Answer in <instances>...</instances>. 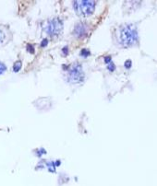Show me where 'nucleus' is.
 Returning <instances> with one entry per match:
<instances>
[{
	"label": "nucleus",
	"mask_w": 157,
	"mask_h": 186,
	"mask_svg": "<svg viewBox=\"0 0 157 186\" xmlns=\"http://www.w3.org/2000/svg\"><path fill=\"white\" fill-rule=\"evenodd\" d=\"M27 50L29 51L31 53H34V48H33V46L31 45V44H28L27 45Z\"/></svg>",
	"instance_id": "11"
},
{
	"label": "nucleus",
	"mask_w": 157,
	"mask_h": 186,
	"mask_svg": "<svg viewBox=\"0 0 157 186\" xmlns=\"http://www.w3.org/2000/svg\"><path fill=\"white\" fill-rule=\"evenodd\" d=\"M74 9L76 13L80 17H88L94 11L95 2L91 0H80V1H74Z\"/></svg>",
	"instance_id": "2"
},
{
	"label": "nucleus",
	"mask_w": 157,
	"mask_h": 186,
	"mask_svg": "<svg viewBox=\"0 0 157 186\" xmlns=\"http://www.w3.org/2000/svg\"><path fill=\"white\" fill-rule=\"evenodd\" d=\"M6 70H7V67L5 66L3 63L0 62V75H1V74H3Z\"/></svg>",
	"instance_id": "9"
},
{
	"label": "nucleus",
	"mask_w": 157,
	"mask_h": 186,
	"mask_svg": "<svg viewBox=\"0 0 157 186\" xmlns=\"http://www.w3.org/2000/svg\"><path fill=\"white\" fill-rule=\"evenodd\" d=\"M63 29V23L59 18H54L50 21L47 27H46V32L50 36L58 35Z\"/></svg>",
	"instance_id": "4"
},
{
	"label": "nucleus",
	"mask_w": 157,
	"mask_h": 186,
	"mask_svg": "<svg viewBox=\"0 0 157 186\" xmlns=\"http://www.w3.org/2000/svg\"><path fill=\"white\" fill-rule=\"evenodd\" d=\"M115 68H116V67H115V64H114L113 62H110L109 64H107V69H108L109 71L113 72V71L115 70Z\"/></svg>",
	"instance_id": "8"
},
{
	"label": "nucleus",
	"mask_w": 157,
	"mask_h": 186,
	"mask_svg": "<svg viewBox=\"0 0 157 186\" xmlns=\"http://www.w3.org/2000/svg\"><path fill=\"white\" fill-rule=\"evenodd\" d=\"M62 53H63V54H65V55H67V54L69 53V47H68V46H65V47L62 49Z\"/></svg>",
	"instance_id": "13"
},
{
	"label": "nucleus",
	"mask_w": 157,
	"mask_h": 186,
	"mask_svg": "<svg viewBox=\"0 0 157 186\" xmlns=\"http://www.w3.org/2000/svg\"><path fill=\"white\" fill-rule=\"evenodd\" d=\"M131 64H132L131 60H127V61L125 62V67H126L127 69H129V68L131 67Z\"/></svg>",
	"instance_id": "10"
},
{
	"label": "nucleus",
	"mask_w": 157,
	"mask_h": 186,
	"mask_svg": "<svg viewBox=\"0 0 157 186\" xmlns=\"http://www.w3.org/2000/svg\"><path fill=\"white\" fill-rule=\"evenodd\" d=\"M105 62L106 63V64H109L110 62H112V60H111V56L109 55V56H105Z\"/></svg>",
	"instance_id": "15"
},
{
	"label": "nucleus",
	"mask_w": 157,
	"mask_h": 186,
	"mask_svg": "<svg viewBox=\"0 0 157 186\" xmlns=\"http://www.w3.org/2000/svg\"><path fill=\"white\" fill-rule=\"evenodd\" d=\"M138 30L133 24H125L119 28L117 42L122 47H130L138 42Z\"/></svg>",
	"instance_id": "1"
},
{
	"label": "nucleus",
	"mask_w": 157,
	"mask_h": 186,
	"mask_svg": "<svg viewBox=\"0 0 157 186\" xmlns=\"http://www.w3.org/2000/svg\"><path fill=\"white\" fill-rule=\"evenodd\" d=\"M80 55L83 57H87L90 55V51L89 50H86V49H82L80 51Z\"/></svg>",
	"instance_id": "7"
},
{
	"label": "nucleus",
	"mask_w": 157,
	"mask_h": 186,
	"mask_svg": "<svg viewBox=\"0 0 157 186\" xmlns=\"http://www.w3.org/2000/svg\"><path fill=\"white\" fill-rule=\"evenodd\" d=\"M21 61H17L13 66L14 72H18L21 70Z\"/></svg>",
	"instance_id": "6"
},
{
	"label": "nucleus",
	"mask_w": 157,
	"mask_h": 186,
	"mask_svg": "<svg viewBox=\"0 0 157 186\" xmlns=\"http://www.w3.org/2000/svg\"><path fill=\"white\" fill-rule=\"evenodd\" d=\"M67 80L71 84H79L84 80V72L80 64H73L67 74Z\"/></svg>",
	"instance_id": "3"
},
{
	"label": "nucleus",
	"mask_w": 157,
	"mask_h": 186,
	"mask_svg": "<svg viewBox=\"0 0 157 186\" xmlns=\"http://www.w3.org/2000/svg\"><path fill=\"white\" fill-rule=\"evenodd\" d=\"M88 30V27L84 23H78L74 28V35L78 38H81V37L87 35Z\"/></svg>",
	"instance_id": "5"
},
{
	"label": "nucleus",
	"mask_w": 157,
	"mask_h": 186,
	"mask_svg": "<svg viewBox=\"0 0 157 186\" xmlns=\"http://www.w3.org/2000/svg\"><path fill=\"white\" fill-rule=\"evenodd\" d=\"M4 40H5V34L1 30H0V43H1Z\"/></svg>",
	"instance_id": "12"
},
{
	"label": "nucleus",
	"mask_w": 157,
	"mask_h": 186,
	"mask_svg": "<svg viewBox=\"0 0 157 186\" xmlns=\"http://www.w3.org/2000/svg\"><path fill=\"white\" fill-rule=\"evenodd\" d=\"M47 43H48V40L47 39H43V41L41 42V46H42V47H45V46L47 45Z\"/></svg>",
	"instance_id": "14"
}]
</instances>
